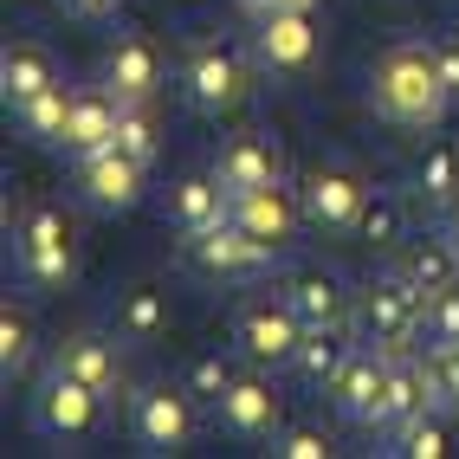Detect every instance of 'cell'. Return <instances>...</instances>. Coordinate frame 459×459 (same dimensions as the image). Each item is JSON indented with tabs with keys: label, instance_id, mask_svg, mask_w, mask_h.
Instances as JSON below:
<instances>
[{
	"label": "cell",
	"instance_id": "1",
	"mask_svg": "<svg viewBox=\"0 0 459 459\" xmlns=\"http://www.w3.org/2000/svg\"><path fill=\"white\" fill-rule=\"evenodd\" d=\"M369 104L376 117H388V124H402V130H434L446 104H453V91L434 65V46H388L376 58V78H369Z\"/></svg>",
	"mask_w": 459,
	"mask_h": 459
},
{
	"label": "cell",
	"instance_id": "2",
	"mask_svg": "<svg viewBox=\"0 0 459 459\" xmlns=\"http://www.w3.org/2000/svg\"><path fill=\"white\" fill-rule=\"evenodd\" d=\"M420 311H427V298L402 272H382V279H369L356 291V324L350 330L382 356H408V350H420Z\"/></svg>",
	"mask_w": 459,
	"mask_h": 459
},
{
	"label": "cell",
	"instance_id": "3",
	"mask_svg": "<svg viewBox=\"0 0 459 459\" xmlns=\"http://www.w3.org/2000/svg\"><path fill=\"white\" fill-rule=\"evenodd\" d=\"M247 91H253V65H247V52L227 46V39H201L188 58H181V98H188V110H201V117L239 110Z\"/></svg>",
	"mask_w": 459,
	"mask_h": 459
},
{
	"label": "cell",
	"instance_id": "4",
	"mask_svg": "<svg viewBox=\"0 0 459 459\" xmlns=\"http://www.w3.org/2000/svg\"><path fill=\"white\" fill-rule=\"evenodd\" d=\"M13 259H20V279L39 285V291L72 285V279H78V233H72V221H65L58 207H33V213L20 221Z\"/></svg>",
	"mask_w": 459,
	"mask_h": 459
},
{
	"label": "cell",
	"instance_id": "5",
	"mask_svg": "<svg viewBox=\"0 0 459 459\" xmlns=\"http://www.w3.org/2000/svg\"><path fill=\"white\" fill-rule=\"evenodd\" d=\"M98 402H104L98 388H84L78 376H65L52 362L39 376V388L26 394V420H33V434H46V440H84L91 427H98Z\"/></svg>",
	"mask_w": 459,
	"mask_h": 459
},
{
	"label": "cell",
	"instance_id": "6",
	"mask_svg": "<svg viewBox=\"0 0 459 459\" xmlns=\"http://www.w3.org/2000/svg\"><path fill=\"white\" fill-rule=\"evenodd\" d=\"M181 259L195 272H207V279H259V272L279 265V247H265V239H253L247 227L221 221V227L181 239Z\"/></svg>",
	"mask_w": 459,
	"mask_h": 459
},
{
	"label": "cell",
	"instance_id": "7",
	"mask_svg": "<svg viewBox=\"0 0 459 459\" xmlns=\"http://www.w3.org/2000/svg\"><path fill=\"white\" fill-rule=\"evenodd\" d=\"M369 201V181L343 162H324L298 181V207H304V227L317 233H356V213Z\"/></svg>",
	"mask_w": 459,
	"mask_h": 459
},
{
	"label": "cell",
	"instance_id": "8",
	"mask_svg": "<svg viewBox=\"0 0 459 459\" xmlns=\"http://www.w3.org/2000/svg\"><path fill=\"white\" fill-rule=\"evenodd\" d=\"M130 434L143 453H188L195 440V394L188 388H136L130 402Z\"/></svg>",
	"mask_w": 459,
	"mask_h": 459
},
{
	"label": "cell",
	"instance_id": "9",
	"mask_svg": "<svg viewBox=\"0 0 459 459\" xmlns=\"http://www.w3.org/2000/svg\"><path fill=\"white\" fill-rule=\"evenodd\" d=\"M233 336H239V350H247L253 362L279 369V362H291L298 343H304V317L285 304V291L279 298H247L239 317H233Z\"/></svg>",
	"mask_w": 459,
	"mask_h": 459
},
{
	"label": "cell",
	"instance_id": "10",
	"mask_svg": "<svg viewBox=\"0 0 459 459\" xmlns=\"http://www.w3.org/2000/svg\"><path fill=\"white\" fill-rule=\"evenodd\" d=\"M213 181L227 195H253V188H272L285 181V149L272 143L265 130H247V136H227L221 156H213Z\"/></svg>",
	"mask_w": 459,
	"mask_h": 459
},
{
	"label": "cell",
	"instance_id": "11",
	"mask_svg": "<svg viewBox=\"0 0 459 459\" xmlns=\"http://www.w3.org/2000/svg\"><path fill=\"white\" fill-rule=\"evenodd\" d=\"M143 175H149V169L110 143V149H98V156L78 162V195L98 207V213H130V207L143 201Z\"/></svg>",
	"mask_w": 459,
	"mask_h": 459
},
{
	"label": "cell",
	"instance_id": "12",
	"mask_svg": "<svg viewBox=\"0 0 459 459\" xmlns=\"http://www.w3.org/2000/svg\"><path fill=\"white\" fill-rule=\"evenodd\" d=\"M382 388H388V356L369 350V343H356L350 362H343V376L330 382V402H336V414H343L350 427H376Z\"/></svg>",
	"mask_w": 459,
	"mask_h": 459
},
{
	"label": "cell",
	"instance_id": "13",
	"mask_svg": "<svg viewBox=\"0 0 459 459\" xmlns=\"http://www.w3.org/2000/svg\"><path fill=\"white\" fill-rule=\"evenodd\" d=\"M233 227H247L253 239H265V247H291L298 227H304V207L298 195L285 188V181H272V188H253V195H233V213H227Z\"/></svg>",
	"mask_w": 459,
	"mask_h": 459
},
{
	"label": "cell",
	"instance_id": "14",
	"mask_svg": "<svg viewBox=\"0 0 459 459\" xmlns=\"http://www.w3.org/2000/svg\"><path fill=\"white\" fill-rule=\"evenodd\" d=\"M259 65L265 72H304L317 52V26H311V7H279V13H259Z\"/></svg>",
	"mask_w": 459,
	"mask_h": 459
},
{
	"label": "cell",
	"instance_id": "15",
	"mask_svg": "<svg viewBox=\"0 0 459 459\" xmlns=\"http://www.w3.org/2000/svg\"><path fill=\"white\" fill-rule=\"evenodd\" d=\"M285 304L304 317V330H350L356 324V298L336 272H298V279H285Z\"/></svg>",
	"mask_w": 459,
	"mask_h": 459
},
{
	"label": "cell",
	"instance_id": "16",
	"mask_svg": "<svg viewBox=\"0 0 459 459\" xmlns=\"http://www.w3.org/2000/svg\"><path fill=\"white\" fill-rule=\"evenodd\" d=\"M233 213V195L213 181V169L207 175H181V181H169V201H162V221L188 239V233H207V227H221Z\"/></svg>",
	"mask_w": 459,
	"mask_h": 459
},
{
	"label": "cell",
	"instance_id": "17",
	"mask_svg": "<svg viewBox=\"0 0 459 459\" xmlns=\"http://www.w3.org/2000/svg\"><path fill=\"white\" fill-rule=\"evenodd\" d=\"M104 91L117 104H149L162 91V58L149 39H117L104 52Z\"/></svg>",
	"mask_w": 459,
	"mask_h": 459
},
{
	"label": "cell",
	"instance_id": "18",
	"mask_svg": "<svg viewBox=\"0 0 459 459\" xmlns=\"http://www.w3.org/2000/svg\"><path fill=\"white\" fill-rule=\"evenodd\" d=\"M394 272H402V279H408L420 298H434V291L459 285V247H453V233H408Z\"/></svg>",
	"mask_w": 459,
	"mask_h": 459
},
{
	"label": "cell",
	"instance_id": "19",
	"mask_svg": "<svg viewBox=\"0 0 459 459\" xmlns=\"http://www.w3.org/2000/svg\"><path fill=\"white\" fill-rule=\"evenodd\" d=\"M221 427L227 434H239V440H272L279 434V394H272V382H259V376H233V388L221 394Z\"/></svg>",
	"mask_w": 459,
	"mask_h": 459
},
{
	"label": "cell",
	"instance_id": "20",
	"mask_svg": "<svg viewBox=\"0 0 459 459\" xmlns=\"http://www.w3.org/2000/svg\"><path fill=\"white\" fill-rule=\"evenodd\" d=\"M52 362H58L65 376H78L84 388H98V394H110L117 382H124V356H117V336H104V330H78V336H65Z\"/></svg>",
	"mask_w": 459,
	"mask_h": 459
},
{
	"label": "cell",
	"instance_id": "21",
	"mask_svg": "<svg viewBox=\"0 0 459 459\" xmlns=\"http://www.w3.org/2000/svg\"><path fill=\"white\" fill-rule=\"evenodd\" d=\"M117 117H124V104L110 98V91H78V104H72V124H65V156L84 162V156H98V149L117 143Z\"/></svg>",
	"mask_w": 459,
	"mask_h": 459
},
{
	"label": "cell",
	"instance_id": "22",
	"mask_svg": "<svg viewBox=\"0 0 459 459\" xmlns=\"http://www.w3.org/2000/svg\"><path fill=\"white\" fill-rule=\"evenodd\" d=\"M427 408H434L427 362H420V356H388V388H382V414H376V427H382V434H394L402 420H414V414H427Z\"/></svg>",
	"mask_w": 459,
	"mask_h": 459
},
{
	"label": "cell",
	"instance_id": "23",
	"mask_svg": "<svg viewBox=\"0 0 459 459\" xmlns=\"http://www.w3.org/2000/svg\"><path fill=\"white\" fill-rule=\"evenodd\" d=\"M46 84H58V65H52L46 46L13 39L7 52H0V91H7V110H20L26 98H39Z\"/></svg>",
	"mask_w": 459,
	"mask_h": 459
},
{
	"label": "cell",
	"instance_id": "24",
	"mask_svg": "<svg viewBox=\"0 0 459 459\" xmlns=\"http://www.w3.org/2000/svg\"><path fill=\"white\" fill-rule=\"evenodd\" d=\"M350 350H356V343H343V330H304V343H298V356H291V369H298V382H311V388L330 394V382L343 376Z\"/></svg>",
	"mask_w": 459,
	"mask_h": 459
},
{
	"label": "cell",
	"instance_id": "25",
	"mask_svg": "<svg viewBox=\"0 0 459 459\" xmlns=\"http://www.w3.org/2000/svg\"><path fill=\"white\" fill-rule=\"evenodd\" d=\"M72 104H78V91H65V84H46L39 98H26L13 117H20V130L33 136V143H65V124H72Z\"/></svg>",
	"mask_w": 459,
	"mask_h": 459
},
{
	"label": "cell",
	"instance_id": "26",
	"mask_svg": "<svg viewBox=\"0 0 459 459\" xmlns=\"http://www.w3.org/2000/svg\"><path fill=\"white\" fill-rule=\"evenodd\" d=\"M356 239H369V247H402L408 239V201L394 188H369V201L356 213Z\"/></svg>",
	"mask_w": 459,
	"mask_h": 459
},
{
	"label": "cell",
	"instance_id": "27",
	"mask_svg": "<svg viewBox=\"0 0 459 459\" xmlns=\"http://www.w3.org/2000/svg\"><path fill=\"white\" fill-rule=\"evenodd\" d=\"M414 195H420L427 207H440V213L459 207V149H446V143L427 149L420 169H414Z\"/></svg>",
	"mask_w": 459,
	"mask_h": 459
},
{
	"label": "cell",
	"instance_id": "28",
	"mask_svg": "<svg viewBox=\"0 0 459 459\" xmlns=\"http://www.w3.org/2000/svg\"><path fill=\"white\" fill-rule=\"evenodd\" d=\"M388 453H402V459H446V453H453L446 414H440V408H427V414L402 420V427H394V446H388Z\"/></svg>",
	"mask_w": 459,
	"mask_h": 459
},
{
	"label": "cell",
	"instance_id": "29",
	"mask_svg": "<svg viewBox=\"0 0 459 459\" xmlns=\"http://www.w3.org/2000/svg\"><path fill=\"white\" fill-rule=\"evenodd\" d=\"M162 324H169V311H162L156 291H130L124 311H117V336H124V343H156Z\"/></svg>",
	"mask_w": 459,
	"mask_h": 459
},
{
	"label": "cell",
	"instance_id": "30",
	"mask_svg": "<svg viewBox=\"0 0 459 459\" xmlns=\"http://www.w3.org/2000/svg\"><path fill=\"white\" fill-rule=\"evenodd\" d=\"M459 343V285L434 291L420 311V350H453Z\"/></svg>",
	"mask_w": 459,
	"mask_h": 459
},
{
	"label": "cell",
	"instance_id": "31",
	"mask_svg": "<svg viewBox=\"0 0 459 459\" xmlns=\"http://www.w3.org/2000/svg\"><path fill=\"white\" fill-rule=\"evenodd\" d=\"M117 149L124 156H136L143 169H156V117H149V104H124V117H117Z\"/></svg>",
	"mask_w": 459,
	"mask_h": 459
},
{
	"label": "cell",
	"instance_id": "32",
	"mask_svg": "<svg viewBox=\"0 0 459 459\" xmlns=\"http://www.w3.org/2000/svg\"><path fill=\"white\" fill-rule=\"evenodd\" d=\"M427 362V388H434V408L446 420H459V343L453 350H420Z\"/></svg>",
	"mask_w": 459,
	"mask_h": 459
},
{
	"label": "cell",
	"instance_id": "33",
	"mask_svg": "<svg viewBox=\"0 0 459 459\" xmlns=\"http://www.w3.org/2000/svg\"><path fill=\"white\" fill-rule=\"evenodd\" d=\"M26 362H33V317L7 304V311H0V376L13 382Z\"/></svg>",
	"mask_w": 459,
	"mask_h": 459
},
{
	"label": "cell",
	"instance_id": "34",
	"mask_svg": "<svg viewBox=\"0 0 459 459\" xmlns=\"http://www.w3.org/2000/svg\"><path fill=\"white\" fill-rule=\"evenodd\" d=\"M181 388H188L195 402H207V408H221V394L233 388V362H221V356H195L188 369H181Z\"/></svg>",
	"mask_w": 459,
	"mask_h": 459
},
{
	"label": "cell",
	"instance_id": "35",
	"mask_svg": "<svg viewBox=\"0 0 459 459\" xmlns=\"http://www.w3.org/2000/svg\"><path fill=\"white\" fill-rule=\"evenodd\" d=\"M272 453H279V459H324L330 440L311 434V427H279V434H272Z\"/></svg>",
	"mask_w": 459,
	"mask_h": 459
},
{
	"label": "cell",
	"instance_id": "36",
	"mask_svg": "<svg viewBox=\"0 0 459 459\" xmlns=\"http://www.w3.org/2000/svg\"><path fill=\"white\" fill-rule=\"evenodd\" d=\"M434 65H440V78H446V91L459 98V39H440L434 46Z\"/></svg>",
	"mask_w": 459,
	"mask_h": 459
},
{
	"label": "cell",
	"instance_id": "37",
	"mask_svg": "<svg viewBox=\"0 0 459 459\" xmlns=\"http://www.w3.org/2000/svg\"><path fill=\"white\" fill-rule=\"evenodd\" d=\"M117 7H124V0H65V13H78V20H104Z\"/></svg>",
	"mask_w": 459,
	"mask_h": 459
},
{
	"label": "cell",
	"instance_id": "38",
	"mask_svg": "<svg viewBox=\"0 0 459 459\" xmlns=\"http://www.w3.org/2000/svg\"><path fill=\"white\" fill-rule=\"evenodd\" d=\"M253 13H279V7H317V0H247Z\"/></svg>",
	"mask_w": 459,
	"mask_h": 459
},
{
	"label": "cell",
	"instance_id": "39",
	"mask_svg": "<svg viewBox=\"0 0 459 459\" xmlns=\"http://www.w3.org/2000/svg\"><path fill=\"white\" fill-rule=\"evenodd\" d=\"M446 233H453V247H459V207H453V213H446Z\"/></svg>",
	"mask_w": 459,
	"mask_h": 459
}]
</instances>
